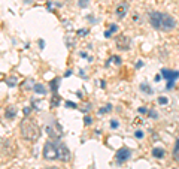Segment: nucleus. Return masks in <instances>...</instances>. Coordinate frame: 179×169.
<instances>
[{
	"mask_svg": "<svg viewBox=\"0 0 179 169\" xmlns=\"http://www.w3.org/2000/svg\"><path fill=\"white\" fill-rule=\"evenodd\" d=\"M130 156H132V151H130V148H127V147H123V148H120V150L117 151V154H115V159H117V162H118V163H123V162L129 160V159H130Z\"/></svg>",
	"mask_w": 179,
	"mask_h": 169,
	"instance_id": "obj_6",
	"label": "nucleus"
},
{
	"mask_svg": "<svg viewBox=\"0 0 179 169\" xmlns=\"http://www.w3.org/2000/svg\"><path fill=\"white\" fill-rule=\"evenodd\" d=\"M149 23L154 29H160V23H161V12H151L149 14Z\"/></svg>",
	"mask_w": 179,
	"mask_h": 169,
	"instance_id": "obj_8",
	"label": "nucleus"
},
{
	"mask_svg": "<svg viewBox=\"0 0 179 169\" xmlns=\"http://www.w3.org/2000/svg\"><path fill=\"white\" fill-rule=\"evenodd\" d=\"M117 30H118V27H117L115 24H112V26H111V29H109V30H108V32L105 33V36H106V38H109V36H111L112 33H115Z\"/></svg>",
	"mask_w": 179,
	"mask_h": 169,
	"instance_id": "obj_15",
	"label": "nucleus"
},
{
	"mask_svg": "<svg viewBox=\"0 0 179 169\" xmlns=\"http://www.w3.org/2000/svg\"><path fill=\"white\" fill-rule=\"evenodd\" d=\"M15 112H17V111H15V108H14V106H11V108H8V109H6V114H5V115H6V118L12 120V118L15 117Z\"/></svg>",
	"mask_w": 179,
	"mask_h": 169,
	"instance_id": "obj_10",
	"label": "nucleus"
},
{
	"mask_svg": "<svg viewBox=\"0 0 179 169\" xmlns=\"http://www.w3.org/2000/svg\"><path fill=\"white\" fill-rule=\"evenodd\" d=\"M111 127H112V129H117V127H118V121H117V120H111Z\"/></svg>",
	"mask_w": 179,
	"mask_h": 169,
	"instance_id": "obj_21",
	"label": "nucleus"
},
{
	"mask_svg": "<svg viewBox=\"0 0 179 169\" xmlns=\"http://www.w3.org/2000/svg\"><path fill=\"white\" fill-rule=\"evenodd\" d=\"M176 26V20L169 15V14H161V23H160V29L164 30V32H170L173 30Z\"/></svg>",
	"mask_w": 179,
	"mask_h": 169,
	"instance_id": "obj_2",
	"label": "nucleus"
},
{
	"mask_svg": "<svg viewBox=\"0 0 179 169\" xmlns=\"http://www.w3.org/2000/svg\"><path fill=\"white\" fill-rule=\"evenodd\" d=\"M111 61H112V63H115V64H121V58H120L118 55H114V57L111 58Z\"/></svg>",
	"mask_w": 179,
	"mask_h": 169,
	"instance_id": "obj_18",
	"label": "nucleus"
},
{
	"mask_svg": "<svg viewBox=\"0 0 179 169\" xmlns=\"http://www.w3.org/2000/svg\"><path fill=\"white\" fill-rule=\"evenodd\" d=\"M127 12H129V3H127V2H121V3L117 5L115 14H117V17H118L120 20H123V18L127 15Z\"/></svg>",
	"mask_w": 179,
	"mask_h": 169,
	"instance_id": "obj_7",
	"label": "nucleus"
},
{
	"mask_svg": "<svg viewBox=\"0 0 179 169\" xmlns=\"http://www.w3.org/2000/svg\"><path fill=\"white\" fill-rule=\"evenodd\" d=\"M115 45H117L118 49L126 51V49H129V46H130V38L126 36V35H118V36L115 38Z\"/></svg>",
	"mask_w": 179,
	"mask_h": 169,
	"instance_id": "obj_5",
	"label": "nucleus"
},
{
	"mask_svg": "<svg viewBox=\"0 0 179 169\" xmlns=\"http://www.w3.org/2000/svg\"><path fill=\"white\" fill-rule=\"evenodd\" d=\"M57 156L61 162H67L70 159V151L64 144H57Z\"/></svg>",
	"mask_w": 179,
	"mask_h": 169,
	"instance_id": "obj_4",
	"label": "nucleus"
},
{
	"mask_svg": "<svg viewBox=\"0 0 179 169\" xmlns=\"http://www.w3.org/2000/svg\"><path fill=\"white\" fill-rule=\"evenodd\" d=\"M111 109H112V105H106V106L100 108V109L97 111V114H99V115H103V114H108V112H111Z\"/></svg>",
	"mask_w": 179,
	"mask_h": 169,
	"instance_id": "obj_12",
	"label": "nucleus"
},
{
	"mask_svg": "<svg viewBox=\"0 0 179 169\" xmlns=\"http://www.w3.org/2000/svg\"><path fill=\"white\" fill-rule=\"evenodd\" d=\"M148 115H149V117H152V118H157V117H158V115H157V112H154V111H149V112H148Z\"/></svg>",
	"mask_w": 179,
	"mask_h": 169,
	"instance_id": "obj_22",
	"label": "nucleus"
},
{
	"mask_svg": "<svg viewBox=\"0 0 179 169\" xmlns=\"http://www.w3.org/2000/svg\"><path fill=\"white\" fill-rule=\"evenodd\" d=\"M134 135H136V138H142V136H143V132H140V130H137V132H136Z\"/></svg>",
	"mask_w": 179,
	"mask_h": 169,
	"instance_id": "obj_24",
	"label": "nucleus"
},
{
	"mask_svg": "<svg viewBox=\"0 0 179 169\" xmlns=\"http://www.w3.org/2000/svg\"><path fill=\"white\" fill-rule=\"evenodd\" d=\"M20 130H21V136H23L24 139L30 141V142L38 141L39 136H41V129L38 127L36 123H33V121L29 120V118H24V120L21 121Z\"/></svg>",
	"mask_w": 179,
	"mask_h": 169,
	"instance_id": "obj_1",
	"label": "nucleus"
},
{
	"mask_svg": "<svg viewBox=\"0 0 179 169\" xmlns=\"http://www.w3.org/2000/svg\"><path fill=\"white\" fill-rule=\"evenodd\" d=\"M84 123H85V126H88V124H91V123H93V118H91V117H88V115H87V117L84 118Z\"/></svg>",
	"mask_w": 179,
	"mask_h": 169,
	"instance_id": "obj_20",
	"label": "nucleus"
},
{
	"mask_svg": "<svg viewBox=\"0 0 179 169\" xmlns=\"http://www.w3.org/2000/svg\"><path fill=\"white\" fill-rule=\"evenodd\" d=\"M173 159L179 162V139L176 141V144H175V148H173Z\"/></svg>",
	"mask_w": 179,
	"mask_h": 169,
	"instance_id": "obj_13",
	"label": "nucleus"
},
{
	"mask_svg": "<svg viewBox=\"0 0 179 169\" xmlns=\"http://www.w3.org/2000/svg\"><path fill=\"white\" fill-rule=\"evenodd\" d=\"M30 111H32V108H29V106H27V108H24V115H29V114H30Z\"/></svg>",
	"mask_w": 179,
	"mask_h": 169,
	"instance_id": "obj_23",
	"label": "nucleus"
},
{
	"mask_svg": "<svg viewBox=\"0 0 179 169\" xmlns=\"http://www.w3.org/2000/svg\"><path fill=\"white\" fill-rule=\"evenodd\" d=\"M44 159L45 160H55L58 159L57 156V145L51 141H48L44 147Z\"/></svg>",
	"mask_w": 179,
	"mask_h": 169,
	"instance_id": "obj_3",
	"label": "nucleus"
},
{
	"mask_svg": "<svg viewBox=\"0 0 179 169\" xmlns=\"http://www.w3.org/2000/svg\"><path fill=\"white\" fill-rule=\"evenodd\" d=\"M66 105H67V106H72V108H76V105L72 103V102H66Z\"/></svg>",
	"mask_w": 179,
	"mask_h": 169,
	"instance_id": "obj_25",
	"label": "nucleus"
},
{
	"mask_svg": "<svg viewBox=\"0 0 179 169\" xmlns=\"http://www.w3.org/2000/svg\"><path fill=\"white\" fill-rule=\"evenodd\" d=\"M88 5H90V0H79L78 2V6L79 8H87Z\"/></svg>",
	"mask_w": 179,
	"mask_h": 169,
	"instance_id": "obj_17",
	"label": "nucleus"
},
{
	"mask_svg": "<svg viewBox=\"0 0 179 169\" xmlns=\"http://www.w3.org/2000/svg\"><path fill=\"white\" fill-rule=\"evenodd\" d=\"M35 91L39 93V94H45L46 93V88L42 84H35Z\"/></svg>",
	"mask_w": 179,
	"mask_h": 169,
	"instance_id": "obj_14",
	"label": "nucleus"
},
{
	"mask_svg": "<svg viewBox=\"0 0 179 169\" xmlns=\"http://www.w3.org/2000/svg\"><path fill=\"white\" fill-rule=\"evenodd\" d=\"M140 90H142V91H145V93H148V94H151V93H152V88H151V87H148L146 84L140 85Z\"/></svg>",
	"mask_w": 179,
	"mask_h": 169,
	"instance_id": "obj_16",
	"label": "nucleus"
},
{
	"mask_svg": "<svg viewBox=\"0 0 179 169\" xmlns=\"http://www.w3.org/2000/svg\"><path fill=\"white\" fill-rule=\"evenodd\" d=\"M163 77H166V78H178L179 77V72H169V70H163Z\"/></svg>",
	"mask_w": 179,
	"mask_h": 169,
	"instance_id": "obj_11",
	"label": "nucleus"
},
{
	"mask_svg": "<svg viewBox=\"0 0 179 169\" xmlns=\"http://www.w3.org/2000/svg\"><path fill=\"white\" fill-rule=\"evenodd\" d=\"M45 169H58V168H55V166H48V168H45Z\"/></svg>",
	"mask_w": 179,
	"mask_h": 169,
	"instance_id": "obj_28",
	"label": "nucleus"
},
{
	"mask_svg": "<svg viewBox=\"0 0 179 169\" xmlns=\"http://www.w3.org/2000/svg\"><path fill=\"white\" fill-rule=\"evenodd\" d=\"M164 150L163 148H160V147H155L154 150H152V156L155 157V159H163L164 157Z\"/></svg>",
	"mask_w": 179,
	"mask_h": 169,
	"instance_id": "obj_9",
	"label": "nucleus"
},
{
	"mask_svg": "<svg viewBox=\"0 0 179 169\" xmlns=\"http://www.w3.org/2000/svg\"><path fill=\"white\" fill-rule=\"evenodd\" d=\"M139 112H142V114H145V112H146V108H143V106H142V108H139Z\"/></svg>",
	"mask_w": 179,
	"mask_h": 169,
	"instance_id": "obj_26",
	"label": "nucleus"
},
{
	"mask_svg": "<svg viewBox=\"0 0 179 169\" xmlns=\"http://www.w3.org/2000/svg\"><path fill=\"white\" fill-rule=\"evenodd\" d=\"M167 102H169V99H167V97H164V96L158 97V103H160V105H166Z\"/></svg>",
	"mask_w": 179,
	"mask_h": 169,
	"instance_id": "obj_19",
	"label": "nucleus"
},
{
	"mask_svg": "<svg viewBox=\"0 0 179 169\" xmlns=\"http://www.w3.org/2000/svg\"><path fill=\"white\" fill-rule=\"evenodd\" d=\"M78 33H79V35H87V30H79Z\"/></svg>",
	"mask_w": 179,
	"mask_h": 169,
	"instance_id": "obj_27",
	"label": "nucleus"
}]
</instances>
